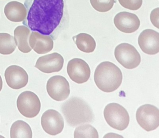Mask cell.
Wrapping results in <instances>:
<instances>
[{
    "mask_svg": "<svg viewBox=\"0 0 159 138\" xmlns=\"http://www.w3.org/2000/svg\"><path fill=\"white\" fill-rule=\"evenodd\" d=\"M25 6L23 24L32 31L52 36L63 21L64 0H25Z\"/></svg>",
    "mask_w": 159,
    "mask_h": 138,
    "instance_id": "6da1fadb",
    "label": "cell"
},
{
    "mask_svg": "<svg viewBox=\"0 0 159 138\" xmlns=\"http://www.w3.org/2000/svg\"><path fill=\"white\" fill-rule=\"evenodd\" d=\"M61 109L67 122L71 126L91 123L94 118L91 107L80 98H70L63 104Z\"/></svg>",
    "mask_w": 159,
    "mask_h": 138,
    "instance_id": "7a4b0ae2",
    "label": "cell"
},
{
    "mask_svg": "<svg viewBox=\"0 0 159 138\" xmlns=\"http://www.w3.org/2000/svg\"><path fill=\"white\" fill-rule=\"evenodd\" d=\"M97 86L102 91L111 92L118 89L122 82L121 71L115 64L106 61L97 67L94 76Z\"/></svg>",
    "mask_w": 159,
    "mask_h": 138,
    "instance_id": "3957f363",
    "label": "cell"
},
{
    "mask_svg": "<svg viewBox=\"0 0 159 138\" xmlns=\"http://www.w3.org/2000/svg\"><path fill=\"white\" fill-rule=\"evenodd\" d=\"M104 116L111 127L119 131L125 129L130 122L129 114L126 109L115 103L109 104L105 107Z\"/></svg>",
    "mask_w": 159,
    "mask_h": 138,
    "instance_id": "277c9868",
    "label": "cell"
},
{
    "mask_svg": "<svg viewBox=\"0 0 159 138\" xmlns=\"http://www.w3.org/2000/svg\"><path fill=\"white\" fill-rule=\"evenodd\" d=\"M114 55L117 61L127 69L137 67L141 62V57L135 48L127 43H122L115 48Z\"/></svg>",
    "mask_w": 159,
    "mask_h": 138,
    "instance_id": "5b68a950",
    "label": "cell"
},
{
    "mask_svg": "<svg viewBox=\"0 0 159 138\" xmlns=\"http://www.w3.org/2000/svg\"><path fill=\"white\" fill-rule=\"evenodd\" d=\"M16 105L18 111L24 116L33 118L40 111V100L34 92L25 91L22 92L17 98Z\"/></svg>",
    "mask_w": 159,
    "mask_h": 138,
    "instance_id": "8992f818",
    "label": "cell"
},
{
    "mask_svg": "<svg viewBox=\"0 0 159 138\" xmlns=\"http://www.w3.org/2000/svg\"><path fill=\"white\" fill-rule=\"evenodd\" d=\"M136 120L139 125L147 131L157 129L159 126V110L150 104L140 106L137 110Z\"/></svg>",
    "mask_w": 159,
    "mask_h": 138,
    "instance_id": "52a82bcc",
    "label": "cell"
},
{
    "mask_svg": "<svg viewBox=\"0 0 159 138\" xmlns=\"http://www.w3.org/2000/svg\"><path fill=\"white\" fill-rule=\"evenodd\" d=\"M46 90L50 97L57 101L65 100L70 94L69 83L61 76L51 77L47 81Z\"/></svg>",
    "mask_w": 159,
    "mask_h": 138,
    "instance_id": "ba28073f",
    "label": "cell"
},
{
    "mask_svg": "<svg viewBox=\"0 0 159 138\" xmlns=\"http://www.w3.org/2000/svg\"><path fill=\"white\" fill-rule=\"evenodd\" d=\"M67 71L71 80L79 84L87 82L91 75V69L88 63L84 60L77 58L69 62Z\"/></svg>",
    "mask_w": 159,
    "mask_h": 138,
    "instance_id": "9c48e42d",
    "label": "cell"
},
{
    "mask_svg": "<svg viewBox=\"0 0 159 138\" xmlns=\"http://www.w3.org/2000/svg\"><path fill=\"white\" fill-rule=\"evenodd\" d=\"M41 125L45 132L51 135L61 133L64 127L63 117L57 111L52 109L45 111L41 117Z\"/></svg>",
    "mask_w": 159,
    "mask_h": 138,
    "instance_id": "30bf717a",
    "label": "cell"
},
{
    "mask_svg": "<svg viewBox=\"0 0 159 138\" xmlns=\"http://www.w3.org/2000/svg\"><path fill=\"white\" fill-rule=\"evenodd\" d=\"M63 57L58 53H52L40 57L35 67L45 73L59 72L64 65Z\"/></svg>",
    "mask_w": 159,
    "mask_h": 138,
    "instance_id": "8fae6325",
    "label": "cell"
},
{
    "mask_svg": "<svg viewBox=\"0 0 159 138\" xmlns=\"http://www.w3.org/2000/svg\"><path fill=\"white\" fill-rule=\"evenodd\" d=\"M4 75L7 85L13 89L25 87L28 83V75L25 69L20 66H9L5 71Z\"/></svg>",
    "mask_w": 159,
    "mask_h": 138,
    "instance_id": "7c38bea8",
    "label": "cell"
},
{
    "mask_svg": "<svg viewBox=\"0 0 159 138\" xmlns=\"http://www.w3.org/2000/svg\"><path fill=\"white\" fill-rule=\"evenodd\" d=\"M138 44L142 51L148 55L159 52V33L151 29L143 30L138 37Z\"/></svg>",
    "mask_w": 159,
    "mask_h": 138,
    "instance_id": "4fadbf2b",
    "label": "cell"
},
{
    "mask_svg": "<svg viewBox=\"0 0 159 138\" xmlns=\"http://www.w3.org/2000/svg\"><path fill=\"white\" fill-rule=\"evenodd\" d=\"M113 21L116 28L125 33L134 32L140 26V20L137 15L125 11L117 14Z\"/></svg>",
    "mask_w": 159,
    "mask_h": 138,
    "instance_id": "5bb4252c",
    "label": "cell"
},
{
    "mask_svg": "<svg viewBox=\"0 0 159 138\" xmlns=\"http://www.w3.org/2000/svg\"><path fill=\"white\" fill-rule=\"evenodd\" d=\"M29 43L31 48L39 54H46L53 48L54 42L52 37L37 31L31 32Z\"/></svg>",
    "mask_w": 159,
    "mask_h": 138,
    "instance_id": "9a60e30c",
    "label": "cell"
},
{
    "mask_svg": "<svg viewBox=\"0 0 159 138\" xmlns=\"http://www.w3.org/2000/svg\"><path fill=\"white\" fill-rule=\"evenodd\" d=\"M4 14L8 20L13 22H21L26 18L27 9L25 5L16 1L8 3L4 7Z\"/></svg>",
    "mask_w": 159,
    "mask_h": 138,
    "instance_id": "2e32d148",
    "label": "cell"
},
{
    "mask_svg": "<svg viewBox=\"0 0 159 138\" xmlns=\"http://www.w3.org/2000/svg\"><path fill=\"white\" fill-rule=\"evenodd\" d=\"M14 34L16 44L20 51L28 53L32 50L29 43L30 30L27 27L23 25L17 26L15 30Z\"/></svg>",
    "mask_w": 159,
    "mask_h": 138,
    "instance_id": "e0dca14e",
    "label": "cell"
},
{
    "mask_svg": "<svg viewBox=\"0 0 159 138\" xmlns=\"http://www.w3.org/2000/svg\"><path fill=\"white\" fill-rule=\"evenodd\" d=\"M78 48L85 53H92L94 51L96 46L94 39L90 34L86 33H80L73 37Z\"/></svg>",
    "mask_w": 159,
    "mask_h": 138,
    "instance_id": "ac0fdd59",
    "label": "cell"
},
{
    "mask_svg": "<svg viewBox=\"0 0 159 138\" xmlns=\"http://www.w3.org/2000/svg\"><path fill=\"white\" fill-rule=\"evenodd\" d=\"M11 138H32V131L28 124L23 120H17L12 125Z\"/></svg>",
    "mask_w": 159,
    "mask_h": 138,
    "instance_id": "d6986e66",
    "label": "cell"
},
{
    "mask_svg": "<svg viewBox=\"0 0 159 138\" xmlns=\"http://www.w3.org/2000/svg\"><path fill=\"white\" fill-rule=\"evenodd\" d=\"M14 37L8 33H0V54L10 55L16 48Z\"/></svg>",
    "mask_w": 159,
    "mask_h": 138,
    "instance_id": "ffe728a7",
    "label": "cell"
},
{
    "mask_svg": "<svg viewBox=\"0 0 159 138\" xmlns=\"http://www.w3.org/2000/svg\"><path fill=\"white\" fill-rule=\"evenodd\" d=\"M75 138H98V133L97 130L91 125H82L77 127L74 131Z\"/></svg>",
    "mask_w": 159,
    "mask_h": 138,
    "instance_id": "44dd1931",
    "label": "cell"
},
{
    "mask_svg": "<svg viewBox=\"0 0 159 138\" xmlns=\"http://www.w3.org/2000/svg\"><path fill=\"white\" fill-rule=\"evenodd\" d=\"M94 9L99 12H107L110 10L114 5V0H90Z\"/></svg>",
    "mask_w": 159,
    "mask_h": 138,
    "instance_id": "7402d4cb",
    "label": "cell"
},
{
    "mask_svg": "<svg viewBox=\"0 0 159 138\" xmlns=\"http://www.w3.org/2000/svg\"><path fill=\"white\" fill-rule=\"evenodd\" d=\"M119 2L125 8L134 11L141 7L143 0H119Z\"/></svg>",
    "mask_w": 159,
    "mask_h": 138,
    "instance_id": "603a6c76",
    "label": "cell"
},
{
    "mask_svg": "<svg viewBox=\"0 0 159 138\" xmlns=\"http://www.w3.org/2000/svg\"><path fill=\"white\" fill-rule=\"evenodd\" d=\"M159 7H157L152 11L150 15V20L152 23L158 29H159Z\"/></svg>",
    "mask_w": 159,
    "mask_h": 138,
    "instance_id": "cb8c5ba5",
    "label": "cell"
},
{
    "mask_svg": "<svg viewBox=\"0 0 159 138\" xmlns=\"http://www.w3.org/2000/svg\"><path fill=\"white\" fill-rule=\"evenodd\" d=\"M2 78L1 76L0 75V91H1L2 89Z\"/></svg>",
    "mask_w": 159,
    "mask_h": 138,
    "instance_id": "d4e9b609",
    "label": "cell"
}]
</instances>
